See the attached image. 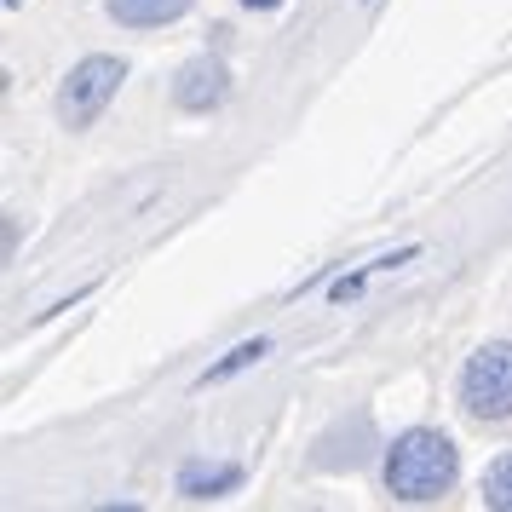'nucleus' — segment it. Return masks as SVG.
<instances>
[{
    "mask_svg": "<svg viewBox=\"0 0 512 512\" xmlns=\"http://www.w3.org/2000/svg\"><path fill=\"white\" fill-rule=\"evenodd\" d=\"M461 409L472 420H512V346H478L461 369Z\"/></svg>",
    "mask_w": 512,
    "mask_h": 512,
    "instance_id": "obj_2",
    "label": "nucleus"
},
{
    "mask_svg": "<svg viewBox=\"0 0 512 512\" xmlns=\"http://www.w3.org/2000/svg\"><path fill=\"white\" fill-rule=\"evenodd\" d=\"M242 6H248V12H277L282 0H242Z\"/></svg>",
    "mask_w": 512,
    "mask_h": 512,
    "instance_id": "obj_10",
    "label": "nucleus"
},
{
    "mask_svg": "<svg viewBox=\"0 0 512 512\" xmlns=\"http://www.w3.org/2000/svg\"><path fill=\"white\" fill-rule=\"evenodd\" d=\"M415 254H420V248H397V254H380V259H369L363 271H351V277L328 282V300H357V294H363V288H369V282L380 277V271H397V265H409Z\"/></svg>",
    "mask_w": 512,
    "mask_h": 512,
    "instance_id": "obj_7",
    "label": "nucleus"
},
{
    "mask_svg": "<svg viewBox=\"0 0 512 512\" xmlns=\"http://www.w3.org/2000/svg\"><path fill=\"white\" fill-rule=\"evenodd\" d=\"M484 501L501 507V512H512V455H501V461L484 472Z\"/></svg>",
    "mask_w": 512,
    "mask_h": 512,
    "instance_id": "obj_9",
    "label": "nucleus"
},
{
    "mask_svg": "<svg viewBox=\"0 0 512 512\" xmlns=\"http://www.w3.org/2000/svg\"><path fill=\"white\" fill-rule=\"evenodd\" d=\"M121 81H127V64L121 58H81L64 81V93H58V116L64 127H93L104 116V104L121 93Z\"/></svg>",
    "mask_w": 512,
    "mask_h": 512,
    "instance_id": "obj_3",
    "label": "nucleus"
},
{
    "mask_svg": "<svg viewBox=\"0 0 512 512\" xmlns=\"http://www.w3.org/2000/svg\"><path fill=\"white\" fill-rule=\"evenodd\" d=\"M225 98H231V70L219 58H190L185 70H179V81H173V104L190 110V116H208Z\"/></svg>",
    "mask_w": 512,
    "mask_h": 512,
    "instance_id": "obj_4",
    "label": "nucleus"
},
{
    "mask_svg": "<svg viewBox=\"0 0 512 512\" xmlns=\"http://www.w3.org/2000/svg\"><path fill=\"white\" fill-rule=\"evenodd\" d=\"M455 443L432 432V426H409L403 438H392L386 449V489H392L397 501H409V507H426V501H438L455 489Z\"/></svg>",
    "mask_w": 512,
    "mask_h": 512,
    "instance_id": "obj_1",
    "label": "nucleus"
},
{
    "mask_svg": "<svg viewBox=\"0 0 512 512\" xmlns=\"http://www.w3.org/2000/svg\"><path fill=\"white\" fill-rule=\"evenodd\" d=\"M265 351H271V340H248V346H236L231 357H225V363H213V369L202 374V380H196V386H219V380H231V374L254 369V363H259V357H265Z\"/></svg>",
    "mask_w": 512,
    "mask_h": 512,
    "instance_id": "obj_8",
    "label": "nucleus"
},
{
    "mask_svg": "<svg viewBox=\"0 0 512 512\" xmlns=\"http://www.w3.org/2000/svg\"><path fill=\"white\" fill-rule=\"evenodd\" d=\"M242 478L248 472L236 461H190V466H179V495L185 501H219V495H236Z\"/></svg>",
    "mask_w": 512,
    "mask_h": 512,
    "instance_id": "obj_5",
    "label": "nucleus"
},
{
    "mask_svg": "<svg viewBox=\"0 0 512 512\" xmlns=\"http://www.w3.org/2000/svg\"><path fill=\"white\" fill-rule=\"evenodd\" d=\"M104 6L127 29H162V24H179L196 0H104Z\"/></svg>",
    "mask_w": 512,
    "mask_h": 512,
    "instance_id": "obj_6",
    "label": "nucleus"
}]
</instances>
